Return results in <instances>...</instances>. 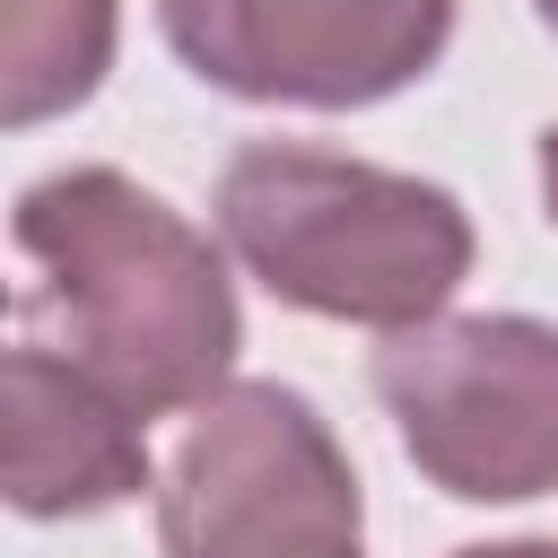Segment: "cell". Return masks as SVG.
<instances>
[{"label": "cell", "instance_id": "cell-1", "mask_svg": "<svg viewBox=\"0 0 558 558\" xmlns=\"http://www.w3.org/2000/svg\"><path fill=\"white\" fill-rule=\"evenodd\" d=\"M9 235L35 270L17 288V340L78 366L122 418L148 427L166 410H201L209 392H227L244 340L235 279L218 244L148 183L113 166L44 174L17 192Z\"/></svg>", "mask_w": 558, "mask_h": 558}, {"label": "cell", "instance_id": "cell-2", "mask_svg": "<svg viewBox=\"0 0 558 558\" xmlns=\"http://www.w3.org/2000/svg\"><path fill=\"white\" fill-rule=\"evenodd\" d=\"M218 235L279 305L366 331H418L471 279V218L445 183L314 140H244L218 174Z\"/></svg>", "mask_w": 558, "mask_h": 558}, {"label": "cell", "instance_id": "cell-3", "mask_svg": "<svg viewBox=\"0 0 558 558\" xmlns=\"http://www.w3.org/2000/svg\"><path fill=\"white\" fill-rule=\"evenodd\" d=\"M357 532V471L323 410L288 384L209 392L157 480L166 558H366Z\"/></svg>", "mask_w": 558, "mask_h": 558}, {"label": "cell", "instance_id": "cell-4", "mask_svg": "<svg viewBox=\"0 0 558 558\" xmlns=\"http://www.w3.org/2000/svg\"><path fill=\"white\" fill-rule=\"evenodd\" d=\"M375 401L401 453L462 506H523L558 488V323L532 314H436L384 331Z\"/></svg>", "mask_w": 558, "mask_h": 558}, {"label": "cell", "instance_id": "cell-5", "mask_svg": "<svg viewBox=\"0 0 558 558\" xmlns=\"http://www.w3.org/2000/svg\"><path fill=\"white\" fill-rule=\"evenodd\" d=\"M192 78L244 105L349 113L436 70L453 0H157Z\"/></svg>", "mask_w": 558, "mask_h": 558}, {"label": "cell", "instance_id": "cell-6", "mask_svg": "<svg viewBox=\"0 0 558 558\" xmlns=\"http://www.w3.org/2000/svg\"><path fill=\"white\" fill-rule=\"evenodd\" d=\"M0 488L35 523H52V514H105V506H122V497L148 488L140 418H122L52 349L17 340L9 349V453H0Z\"/></svg>", "mask_w": 558, "mask_h": 558}, {"label": "cell", "instance_id": "cell-7", "mask_svg": "<svg viewBox=\"0 0 558 558\" xmlns=\"http://www.w3.org/2000/svg\"><path fill=\"white\" fill-rule=\"evenodd\" d=\"M113 61V0H0V113L26 131L96 96Z\"/></svg>", "mask_w": 558, "mask_h": 558}, {"label": "cell", "instance_id": "cell-8", "mask_svg": "<svg viewBox=\"0 0 558 558\" xmlns=\"http://www.w3.org/2000/svg\"><path fill=\"white\" fill-rule=\"evenodd\" d=\"M453 558H558V541H480V549H453Z\"/></svg>", "mask_w": 558, "mask_h": 558}, {"label": "cell", "instance_id": "cell-9", "mask_svg": "<svg viewBox=\"0 0 558 558\" xmlns=\"http://www.w3.org/2000/svg\"><path fill=\"white\" fill-rule=\"evenodd\" d=\"M541 201H549V227H558V122L541 131Z\"/></svg>", "mask_w": 558, "mask_h": 558}, {"label": "cell", "instance_id": "cell-10", "mask_svg": "<svg viewBox=\"0 0 558 558\" xmlns=\"http://www.w3.org/2000/svg\"><path fill=\"white\" fill-rule=\"evenodd\" d=\"M532 9H541V26H549V35H558V0H532Z\"/></svg>", "mask_w": 558, "mask_h": 558}]
</instances>
